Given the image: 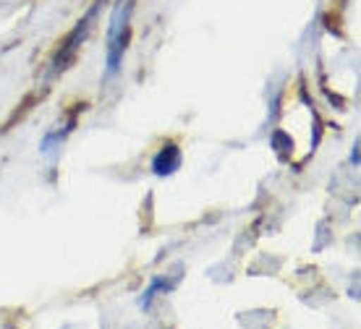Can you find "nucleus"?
Segmentation results:
<instances>
[{
  "instance_id": "nucleus-1",
  "label": "nucleus",
  "mask_w": 361,
  "mask_h": 329,
  "mask_svg": "<svg viewBox=\"0 0 361 329\" xmlns=\"http://www.w3.org/2000/svg\"><path fill=\"white\" fill-rule=\"evenodd\" d=\"M128 16H131V3L123 0L118 3L113 16H110V35H108V76H116L123 61V50L128 42Z\"/></svg>"
},
{
  "instance_id": "nucleus-2",
  "label": "nucleus",
  "mask_w": 361,
  "mask_h": 329,
  "mask_svg": "<svg viewBox=\"0 0 361 329\" xmlns=\"http://www.w3.org/2000/svg\"><path fill=\"white\" fill-rule=\"evenodd\" d=\"M94 16H97V6L87 13V16L76 24V29H73L71 35L66 37V42L61 45V53H58V58H55V73L58 71H66L68 68V63L76 58V50L82 47V42L87 39V35H90V29H92V21H94Z\"/></svg>"
},
{
  "instance_id": "nucleus-3",
  "label": "nucleus",
  "mask_w": 361,
  "mask_h": 329,
  "mask_svg": "<svg viewBox=\"0 0 361 329\" xmlns=\"http://www.w3.org/2000/svg\"><path fill=\"white\" fill-rule=\"evenodd\" d=\"M178 168H180V149L176 147V144L163 147V149L157 151V157H154V162H152V170L157 173V175H171V173H176Z\"/></svg>"
}]
</instances>
